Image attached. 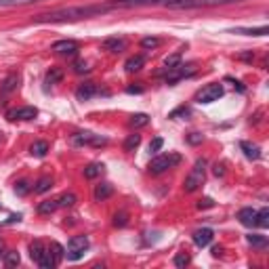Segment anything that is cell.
Instances as JSON below:
<instances>
[{"instance_id":"74e56055","label":"cell","mask_w":269,"mask_h":269,"mask_svg":"<svg viewBox=\"0 0 269 269\" xmlns=\"http://www.w3.org/2000/svg\"><path fill=\"white\" fill-rule=\"evenodd\" d=\"M30 190H32V187H30L28 181H19V183L15 185V194H19V196H26Z\"/></svg>"},{"instance_id":"8fae6325","label":"cell","mask_w":269,"mask_h":269,"mask_svg":"<svg viewBox=\"0 0 269 269\" xmlns=\"http://www.w3.org/2000/svg\"><path fill=\"white\" fill-rule=\"evenodd\" d=\"M38 116V110L36 108H32V105H26V108H17V110H11L7 114V118L11 122H15V120H34Z\"/></svg>"},{"instance_id":"5bb4252c","label":"cell","mask_w":269,"mask_h":269,"mask_svg":"<svg viewBox=\"0 0 269 269\" xmlns=\"http://www.w3.org/2000/svg\"><path fill=\"white\" fill-rule=\"evenodd\" d=\"M97 84H93V82H84V84H80L78 88H76V97L80 99V101H88V99H93L97 95Z\"/></svg>"},{"instance_id":"8992f818","label":"cell","mask_w":269,"mask_h":269,"mask_svg":"<svg viewBox=\"0 0 269 269\" xmlns=\"http://www.w3.org/2000/svg\"><path fill=\"white\" fill-rule=\"evenodd\" d=\"M72 143H74V145H91V147H101V145H105V143H108V139H105V137H101V135H95V133H88V131H84V133H76V135H72Z\"/></svg>"},{"instance_id":"d6986e66","label":"cell","mask_w":269,"mask_h":269,"mask_svg":"<svg viewBox=\"0 0 269 269\" xmlns=\"http://www.w3.org/2000/svg\"><path fill=\"white\" fill-rule=\"evenodd\" d=\"M240 147H242L244 156H246L248 160H259V158H261V147H259V145H252V143H248V141H242Z\"/></svg>"},{"instance_id":"f1b7e54d","label":"cell","mask_w":269,"mask_h":269,"mask_svg":"<svg viewBox=\"0 0 269 269\" xmlns=\"http://www.w3.org/2000/svg\"><path fill=\"white\" fill-rule=\"evenodd\" d=\"M63 78V69L61 67H51L46 72V84H57Z\"/></svg>"},{"instance_id":"8d00e7d4","label":"cell","mask_w":269,"mask_h":269,"mask_svg":"<svg viewBox=\"0 0 269 269\" xmlns=\"http://www.w3.org/2000/svg\"><path fill=\"white\" fill-rule=\"evenodd\" d=\"M128 223V215L126 213H116L114 215V225L116 227H124Z\"/></svg>"},{"instance_id":"7bdbcfd3","label":"cell","mask_w":269,"mask_h":269,"mask_svg":"<svg viewBox=\"0 0 269 269\" xmlns=\"http://www.w3.org/2000/svg\"><path fill=\"white\" fill-rule=\"evenodd\" d=\"M215 202L213 200H210V198H204V200L200 202V204H198V208H210V206H213Z\"/></svg>"},{"instance_id":"4316f807","label":"cell","mask_w":269,"mask_h":269,"mask_svg":"<svg viewBox=\"0 0 269 269\" xmlns=\"http://www.w3.org/2000/svg\"><path fill=\"white\" fill-rule=\"evenodd\" d=\"M172 263H174V267H181V269H183V267H187V265L192 263V254L187 252V250H181V252L174 254Z\"/></svg>"},{"instance_id":"f35d334b","label":"cell","mask_w":269,"mask_h":269,"mask_svg":"<svg viewBox=\"0 0 269 269\" xmlns=\"http://www.w3.org/2000/svg\"><path fill=\"white\" fill-rule=\"evenodd\" d=\"M74 72L76 74H86V72H91V67H88L86 61H76L74 63Z\"/></svg>"},{"instance_id":"3957f363","label":"cell","mask_w":269,"mask_h":269,"mask_svg":"<svg viewBox=\"0 0 269 269\" xmlns=\"http://www.w3.org/2000/svg\"><path fill=\"white\" fill-rule=\"evenodd\" d=\"M204 177H206V160L200 158V160H196V164H194L192 172L185 177L183 190H185L187 194H194L196 190H200V185L204 183Z\"/></svg>"},{"instance_id":"83f0119b","label":"cell","mask_w":269,"mask_h":269,"mask_svg":"<svg viewBox=\"0 0 269 269\" xmlns=\"http://www.w3.org/2000/svg\"><path fill=\"white\" fill-rule=\"evenodd\" d=\"M57 208H59V204H57V198H55V200H44V202L38 204V213L40 215H51V213H55Z\"/></svg>"},{"instance_id":"9c48e42d","label":"cell","mask_w":269,"mask_h":269,"mask_svg":"<svg viewBox=\"0 0 269 269\" xmlns=\"http://www.w3.org/2000/svg\"><path fill=\"white\" fill-rule=\"evenodd\" d=\"M196 72V65L190 63V65H183L179 63L177 67H172L170 72H166V84H174V82H179V80L187 78V76H192Z\"/></svg>"},{"instance_id":"836d02e7","label":"cell","mask_w":269,"mask_h":269,"mask_svg":"<svg viewBox=\"0 0 269 269\" xmlns=\"http://www.w3.org/2000/svg\"><path fill=\"white\" fill-rule=\"evenodd\" d=\"M256 225L259 227H269V208L256 210Z\"/></svg>"},{"instance_id":"f6af8a7d","label":"cell","mask_w":269,"mask_h":269,"mask_svg":"<svg viewBox=\"0 0 269 269\" xmlns=\"http://www.w3.org/2000/svg\"><path fill=\"white\" fill-rule=\"evenodd\" d=\"M126 91H128V93H141L143 88H139V86H128Z\"/></svg>"},{"instance_id":"7dc6e473","label":"cell","mask_w":269,"mask_h":269,"mask_svg":"<svg viewBox=\"0 0 269 269\" xmlns=\"http://www.w3.org/2000/svg\"><path fill=\"white\" fill-rule=\"evenodd\" d=\"M0 137H3V135H0Z\"/></svg>"},{"instance_id":"4fadbf2b","label":"cell","mask_w":269,"mask_h":269,"mask_svg":"<svg viewBox=\"0 0 269 269\" xmlns=\"http://www.w3.org/2000/svg\"><path fill=\"white\" fill-rule=\"evenodd\" d=\"M103 49L110 51V53H120V51L126 49V38H122V36L105 38V40H103Z\"/></svg>"},{"instance_id":"ba28073f","label":"cell","mask_w":269,"mask_h":269,"mask_svg":"<svg viewBox=\"0 0 269 269\" xmlns=\"http://www.w3.org/2000/svg\"><path fill=\"white\" fill-rule=\"evenodd\" d=\"M166 0H108L112 9H135V7H151V5H164Z\"/></svg>"},{"instance_id":"484cf974","label":"cell","mask_w":269,"mask_h":269,"mask_svg":"<svg viewBox=\"0 0 269 269\" xmlns=\"http://www.w3.org/2000/svg\"><path fill=\"white\" fill-rule=\"evenodd\" d=\"M139 145H141V135L135 133V135H128V137L124 139V145H122V147H124V151H135Z\"/></svg>"},{"instance_id":"d4e9b609","label":"cell","mask_w":269,"mask_h":269,"mask_svg":"<svg viewBox=\"0 0 269 269\" xmlns=\"http://www.w3.org/2000/svg\"><path fill=\"white\" fill-rule=\"evenodd\" d=\"M46 151H49V143L46 141H36V143H32V147H30V154L36 156V158H44Z\"/></svg>"},{"instance_id":"5b68a950","label":"cell","mask_w":269,"mask_h":269,"mask_svg":"<svg viewBox=\"0 0 269 269\" xmlns=\"http://www.w3.org/2000/svg\"><path fill=\"white\" fill-rule=\"evenodd\" d=\"M86 248H88V238L86 236H74V238H69V242H67L65 256L69 261H78V259H82L84 256Z\"/></svg>"},{"instance_id":"ac0fdd59","label":"cell","mask_w":269,"mask_h":269,"mask_svg":"<svg viewBox=\"0 0 269 269\" xmlns=\"http://www.w3.org/2000/svg\"><path fill=\"white\" fill-rule=\"evenodd\" d=\"M114 194V185L112 183H101V185H97L95 187V200L97 202H103V200H108V198Z\"/></svg>"},{"instance_id":"52a82bcc","label":"cell","mask_w":269,"mask_h":269,"mask_svg":"<svg viewBox=\"0 0 269 269\" xmlns=\"http://www.w3.org/2000/svg\"><path fill=\"white\" fill-rule=\"evenodd\" d=\"M223 86H221L219 82L217 84H208V86H204L200 93L196 95V101L198 103H215V101H219L221 97H223Z\"/></svg>"},{"instance_id":"44dd1931","label":"cell","mask_w":269,"mask_h":269,"mask_svg":"<svg viewBox=\"0 0 269 269\" xmlns=\"http://www.w3.org/2000/svg\"><path fill=\"white\" fill-rule=\"evenodd\" d=\"M103 170H105V166L101 164V162H93V164L84 166V177L86 179H97V177H101Z\"/></svg>"},{"instance_id":"e575fe53","label":"cell","mask_w":269,"mask_h":269,"mask_svg":"<svg viewBox=\"0 0 269 269\" xmlns=\"http://www.w3.org/2000/svg\"><path fill=\"white\" fill-rule=\"evenodd\" d=\"M40 3V0H0V7H17V5H32Z\"/></svg>"},{"instance_id":"d6a6232c","label":"cell","mask_w":269,"mask_h":269,"mask_svg":"<svg viewBox=\"0 0 269 269\" xmlns=\"http://www.w3.org/2000/svg\"><path fill=\"white\" fill-rule=\"evenodd\" d=\"M19 261H21L19 252H15V250L5 252V265H7V267H17V265H19Z\"/></svg>"},{"instance_id":"7402d4cb","label":"cell","mask_w":269,"mask_h":269,"mask_svg":"<svg viewBox=\"0 0 269 269\" xmlns=\"http://www.w3.org/2000/svg\"><path fill=\"white\" fill-rule=\"evenodd\" d=\"M17 86H19V76H17V74L7 76V80L3 82V95H9V93H13Z\"/></svg>"},{"instance_id":"d590c367","label":"cell","mask_w":269,"mask_h":269,"mask_svg":"<svg viewBox=\"0 0 269 269\" xmlns=\"http://www.w3.org/2000/svg\"><path fill=\"white\" fill-rule=\"evenodd\" d=\"M158 44H160V38H156V36H147V38L141 40V46H143V49H156Z\"/></svg>"},{"instance_id":"ab89813d","label":"cell","mask_w":269,"mask_h":269,"mask_svg":"<svg viewBox=\"0 0 269 269\" xmlns=\"http://www.w3.org/2000/svg\"><path fill=\"white\" fill-rule=\"evenodd\" d=\"M162 145H164V139L162 137H156V139H151V143H149V151H160Z\"/></svg>"},{"instance_id":"30bf717a","label":"cell","mask_w":269,"mask_h":269,"mask_svg":"<svg viewBox=\"0 0 269 269\" xmlns=\"http://www.w3.org/2000/svg\"><path fill=\"white\" fill-rule=\"evenodd\" d=\"M53 51L57 55H61V57H74L80 51V46H78L76 40H57L53 44Z\"/></svg>"},{"instance_id":"bcb514c9","label":"cell","mask_w":269,"mask_h":269,"mask_svg":"<svg viewBox=\"0 0 269 269\" xmlns=\"http://www.w3.org/2000/svg\"><path fill=\"white\" fill-rule=\"evenodd\" d=\"M221 252H223V248H221V246H215V248H213V254H215V256H219Z\"/></svg>"},{"instance_id":"b9f144b4","label":"cell","mask_w":269,"mask_h":269,"mask_svg":"<svg viewBox=\"0 0 269 269\" xmlns=\"http://www.w3.org/2000/svg\"><path fill=\"white\" fill-rule=\"evenodd\" d=\"M177 116H190V108H185V105H181V108H177L174 112H170L168 118H177Z\"/></svg>"},{"instance_id":"60d3db41","label":"cell","mask_w":269,"mask_h":269,"mask_svg":"<svg viewBox=\"0 0 269 269\" xmlns=\"http://www.w3.org/2000/svg\"><path fill=\"white\" fill-rule=\"evenodd\" d=\"M202 133H192V135H187V143H192V145H198V143H202Z\"/></svg>"},{"instance_id":"1f68e13d","label":"cell","mask_w":269,"mask_h":269,"mask_svg":"<svg viewBox=\"0 0 269 269\" xmlns=\"http://www.w3.org/2000/svg\"><path fill=\"white\" fill-rule=\"evenodd\" d=\"M76 202H78L76 194H63V196H59V198H57V204H59V208H67V206H74Z\"/></svg>"},{"instance_id":"cb8c5ba5","label":"cell","mask_w":269,"mask_h":269,"mask_svg":"<svg viewBox=\"0 0 269 269\" xmlns=\"http://www.w3.org/2000/svg\"><path fill=\"white\" fill-rule=\"evenodd\" d=\"M128 124H131L133 128H143L149 124V116L147 114H133L131 120H128Z\"/></svg>"},{"instance_id":"2e32d148","label":"cell","mask_w":269,"mask_h":269,"mask_svg":"<svg viewBox=\"0 0 269 269\" xmlns=\"http://www.w3.org/2000/svg\"><path fill=\"white\" fill-rule=\"evenodd\" d=\"M181 59H183V53L181 51H177V53H172V55H168L166 59H164V67L158 72V76H162V74H166V72H170L172 67H177L179 63H181Z\"/></svg>"},{"instance_id":"4dcf8cb0","label":"cell","mask_w":269,"mask_h":269,"mask_svg":"<svg viewBox=\"0 0 269 269\" xmlns=\"http://www.w3.org/2000/svg\"><path fill=\"white\" fill-rule=\"evenodd\" d=\"M44 250H46V248H44V244H42L40 240H34V242L30 244V256H32L34 261H38Z\"/></svg>"},{"instance_id":"f546056e","label":"cell","mask_w":269,"mask_h":269,"mask_svg":"<svg viewBox=\"0 0 269 269\" xmlns=\"http://www.w3.org/2000/svg\"><path fill=\"white\" fill-rule=\"evenodd\" d=\"M51 187H53V179L51 177H42V179H38L36 185H34V192L36 194H46V192H51Z\"/></svg>"},{"instance_id":"7a4b0ae2","label":"cell","mask_w":269,"mask_h":269,"mask_svg":"<svg viewBox=\"0 0 269 269\" xmlns=\"http://www.w3.org/2000/svg\"><path fill=\"white\" fill-rule=\"evenodd\" d=\"M242 0H166L162 7L168 9H210V7H225V5H236Z\"/></svg>"},{"instance_id":"ee69618b","label":"cell","mask_w":269,"mask_h":269,"mask_svg":"<svg viewBox=\"0 0 269 269\" xmlns=\"http://www.w3.org/2000/svg\"><path fill=\"white\" fill-rule=\"evenodd\" d=\"M215 174L219 177V174H225V166L223 164H215Z\"/></svg>"},{"instance_id":"e0dca14e","label":"cell","mask_w":269,"mask_h":269,"mask_svg":"<svg viewBox=\"0 0 269 269\" xmlns=\"http://www.w3.org/2000/svg\"><path fill=\"white\" fill-rule=\"evenodd\" d=\"M143 65H145V57L143 55H135L124 63V69L128 74H135V72H139V69H143Z\"/></svg>"},{"instance_id":"603a6c76","label":"cell","mask_w":269,"mask_h":269,"mask_svg":"<svg viewBox=\"0 0 269 269\" xmlns=\"http://www.w3.org/2000/svg\"><path fill=\"white\" fill-rule=\"evenodd\" d=\"M246 240L254 248H267V244H269L267 236H261V233H250V236H246Z\"/></svg>"},{"instance_id":"9a60e30c","label":"cell","mask_w":269,"mask_h":269,"mask_svg":"<svg viewBox=\"0 0 269 269\" xmlns=\"http://www.w3.org/2000/svg\"><path fill=\"white\" fill-rule=\"evenodd\" d=\"M238 219L244 227H254L256 225V210L254 208H242L238 213Z\"/></svg>"},{"instance_id":"6da1fadb","label":"cell","mask_w":269,"mask_h":269,"mask_svg":"<svg viewBox=\"0 0 269 269\" xmlns=\"http://www.w3.org/2000/svg\"><path fill=\"white\" fill-rule=\"evenodd\" d=\"M108 11H114L108 3L88 5V7H67V9L49 11V13H40V15L34 17V21L36 23H65V21H78V19L103 15V13H108Z\"/></svg>"},{"instance_id":"277c9868","label":"cell","mask_w":269,"mask_h":269,"mask_svg":"<svg viewBox=\"0 0 269 269\" xmlns=\"http://www.w3.org/2000/svg\"><path fill=\"white\" fill-rule=\"evenodd\" d=\"M179 162H181V156L177 154V151H168V154H160V156H156L154 160H151L147 170L151 174H162V172H166L168 168H174Z\"/></svg>"},{"instance_id":"7c38bea8","label":"cell","mask_w":269,"mask_h":269,"mask_svg":"<svg viewBox=\"0 0 269 269\" xmlns=\"http://www.w3.org/2000/svg\"><path fill=\"white\" fill-rule=\"evenodd\" d=\"M213 238H215V231L210 229V227H202V229H196V231H194V236H192L194 244H196V246H200V248L208 246V244L213 242Z\"/></svg>"},{"instance_id":"ffe728a7","label":"cell","mask_w":269,"mask_h":269,"mask_svg":"<svg viewBox=\"0 0 269 269\" xmlns=\"http://www.w3.org/2000/svg\"><path fill=\"white\" fill-rule=\"evenodd\" d=\"M231 34H244V36H265V34L269 32L267 26L263 28H238V30H229Z\"/></svg>"}]
</instances>
